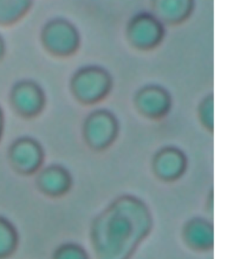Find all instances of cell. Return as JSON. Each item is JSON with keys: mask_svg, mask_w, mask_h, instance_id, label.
<instances>
[{"mask_svg": "<svg viewBox=\"0 0 231 259\" xmlns=\"http://www.w3.org/2000/svg\"><path fill=\"white\" fill-rule=\"evenodd\" d=\"M107 88L105 76L99 71L88 70L80 73L74 80V89L80 98L95 100L101 97Z\"/></svg>", "mask_w": 231, "mask_h": 259, "instance_id": "cell-5", "label": "cell"}, {"mask_svg": "<svg viewBox=\"0 0 231 259\" xmlns=\"http://www.w3.org/2000/svg\"><path fill=\"white\" fill-rule=\"evenodd\" d=\"M57 259H83L81 254L74 249H64L57 255Z\"/></svg>", "mask_w": 231, "mask_h": 259, "instance_id": "cell-13", "label": "cell"}, {"mask_svg": "<svg viewBox=\"0 0 231 259\" xmlns=\"http://www.w3.org/2000/svg\"><path fill=\"white\" fill-rule=\"evenodd\" d=\"M127 33L129 39L135 45L150 47L160 40L163 30L156 17L140 15L131 21Z\"/></svg>", "mask_w": 231, "mask_h": 259, "instance_id": "cell-2", "label": "cell"}, {"mask_svg": "<svg viewBox=\"0 0 231 259\" xmlns=\"http://www.w3.org/2000/svg\"><path fill=\"white\" fill-rule=\"evenodd\" d=\"M30 0H0V21H9L19 17L29 6Z\"/></svg>", "mask_w": 231, "mask_h": 259, "instance_id": "cell-10", "label": "cell"}, {"mask_svg": "<svg viewBox=\"0 0 231 259\" xmlns=\"http://www.w3.org/2000/svg\"><path fill=\"white\" fill-rule=\"evenodd\" d=\"M153 7L158 20L177 24L191 13L193 0H153Z\"/></svg>", "mask_w": 231, "mask_h": 259, "instance_id": "cell-6", "label": "cell"}, {"mask_svg": "<svg viewBox=\"0 0 231 259\" xmlns=\"http://www.w3.org/2000/svg\"><path fill=\"white\" fill-rule=\"evenodd\" d=\"M11 158L17 168L22 172H33L40 166L43 158L42 148L31 139L24 138L14 143Z\"/></svg>", "mask_w": 231, "mask_h": 259, "instance_id": "cell-3", "label": "cell"}, {"mask_svg": "<svg viewBox=\"0 0 231 259\" xmlns=\"http://www.w3.org/2000/svg\"><path fill=\"white\" fill-rule=\"evenodd\" d=\"M113 125L111 120L105 115H98L90 118L86 127V134L91 143L100 146L111 138Z\"/></svg>", "mask_w": 231, "mask_h": 259, "instance_id": "cell-7", "label": "cell"}, {"mask_svg": "<svg viewBox=\"0 0 231 259\" xmlns=\"http://www.w3.org/2000/svg\"><path fill=\"white\" fill-rule=\"evenodd\" d=\"M45 45L54 53L67 54L75 50L78 44L77 30L69 23L55 21L50 23L44 31Z\"/></svg>", "mask_w": 231, "mask_h": 259, "instance_id": "cell-1", "label": "cell"}, {"mask_svg": "<svg viewBox=\"0 0 231 259\" xmlns=\"http://www.w3.org/2000/svg\"><path fill=\"white\" fill-rule=\"evenodd\" d=\"M158 171L165 177H171L180 171L182 160L177 154L167 152L162 154L156 163Z\"/></svg>", "mask_w": 231, "mask_h": 259, "instance_id": "cell-11", "label": "cell"}, {"mask_svg": "<svg viewBox=\"0 0 231 259\" xmlns=\"http://www.w3.org/2000/svg\"><path fill=\"white\" fill-rule=\"evenodd\" d=\"M15 242L13 231L9 225L0 221V255L9 252Z\"/></svg>", "mask_w": 231, "mask_h": 259, "instance_id": "cell-12", "label": "cell"}, {"mask_svg": "<svg viewBox=\"0 0 231 259\" xmlns=\"http://www.w3.org/2000/svg\"><path fill=\"white\" fill-rule=\"evenodd\" d=\"M12 99L17 109L27 115H33L40 112L45 103L42 89L30 81L18 83L14 88Z\"/></svg>", "mask_w": 231, "mask_h": 259, "instance_id": "cell-4", "label": "cell"}, {"mask_svg": "<svg viewBox=\"0 0 231 259\" xmlns=\"http://www.w3.org/2000/svg\"><path fill=\"white\" fill-rule=\"evenodd\" d=\"M3 41H2L1 38H0V56L3 54Z\"/></svg>", "mask_w": 231, "mask_h": 259, "instance_id": "cell-15", "label": "cell"}, {"mask_svg": "<svg viewBox=\"0 0 231 259\" xmlns=\"http://www.w3.org/2000/svg\"><path fill=\"white\" fill-rule=\"evenodd\" d=\"M2 127H3V118H2V112L0 111V135H1Z\"/></svg>", "mask_w": 231, "mask_h": 259, "instance_id": "cell-14", "label": "cell"}, {"mask_svg": "<svg viewBox=\"0 0 231 259\" xmlns=\"http://www.w3.org/2000/svg\"><path fill=\"white\" fill-rule=\"evenodd\" d=\"M139 104L141 109L150 114L162 112L166 106V100L160 93L148 91L140 97Z\"/></svg>", "mask_w": 231, "mask_h": 259, "instance_id": "cell-9", "label": "cell"}, {"mask_svg": "<svg viewBox=\"0 0 231 259\" xmlns=\"http://www.w3.org/2000/svg\"><path fill=\"white\" fill-rule=\"evenodd\" d=\"M39 182L42 188L50 193L64 191L68 185L66 173L57 167H49L41 173Z\"/></svg>", "mask_w": 231, "mask_h": 259, "instance_id": "cell-8", "label": "cell"}]
</instances>
